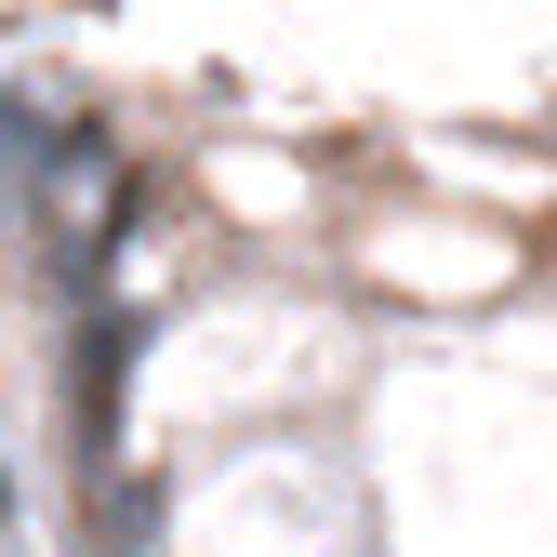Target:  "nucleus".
<instances>
[{
  "label": "nucleus",
  "mask_w": 557,
  "mask_h": 557,
  "mask_svg": "<svg viewBox=\"0 0 557 557\" xmlns=\"http://www.w3.org/2000/svg\"><path fill=\"white\" fill-rule=\"evenodd\" d=\"M133 345H147V319H81L66 425H81V465H94V492H107V451H120V385H133Z\"/></svg>",
  "instance_id": "obj_1"
},
{
  "label": "nucleus",
  "mask_w": 557,
  "mask_h": 557,
  "mask_svg": "<svg viewBox=\"0 0 557 557\" xmlns=\"http://www.w3.org/2000/svg\"><path fill=\"white\" fill-rule=\"evenodd\" d=\"M14 173H40V107L0 94V186H14Z\"/></svg>",
  "instance_id": "obj_2"
},
{
  "label": "nucleus",
  "mask_w": 557,
  "mask_h": 557,
  "mask_svg": "<svg viewBox=\"0 0 557 557\" xmlns=\"http://www.w3.org/2000/svg\"><path fill=\"white\" fill-rule=\"evenodd\" d=\"M0 557H27V544H14V478H0Z\"/></svg>",
  "instance_id": "obj_3"
}]
</instances>
